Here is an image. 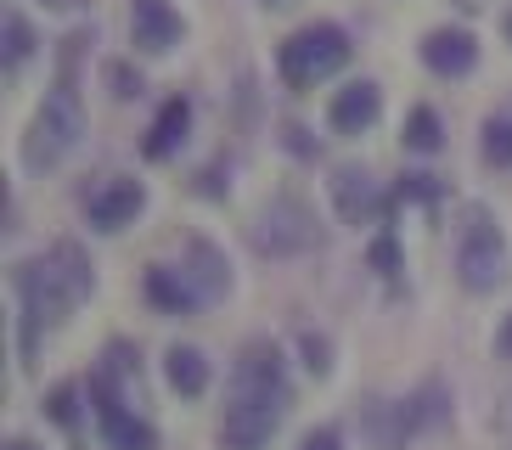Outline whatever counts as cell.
<instances>
[{"instance_id": "cell-1", "label": "cell", "mask_w": 512, "mask_h": 450, "mask_svg": "<svg viewBox=\"0 0 512 450\" xmlns=\"http://www.w3.org/2000/svg\"><path fill=\"white\" fill-rule=\"evenodd\" d=\"M287 405H293V383L287 366L276 355V344H248L231 366V389H226V417H220V445L226 450H265L271 434L282 428Z\"/></svg>"}, {"instance_id": "cell-2", "label": "cell", "mask_w": 512, "mask_h": 450, "mask_svg": "<svg viewBox=\"0 0 512 450\" xmlns=\"http://www.w3.org/2000/svg\"><path fill=\"white\" fill-rule=\"evenodd\" d=\"M12 287H17V304H23L17 344H23V355H34V344H40L51 327H62L68 310L91 293V259L79 254L74 242H57L51 254L23 259V265H17L12 270Z\"/></svg>"}, {"instance_id": "cell-3", "label": "cell", "mask_w": 512, "mask_h": 450, "mask_svg": "<svg viewBox=\"0 0 512 450\" xmlns=\"http://www.w3.org/2000/svg\"><path fill=\"white\" fill-rule=\"evenodd\" d=\"M79 45H85V34H68V40H62L57 85H51V96H46V107H40V119H34L29 141H23V164H29V169L62 164V158L79 147V135H85V107H79V90H74Z\"/></svg>"}, {"instance_id": "cell-4", "label": "cell", "mask_w": 512, "mask_h": 450, "mask_svg": "<svg viewBox=\"0 0 512 450\" xmlns=\"http://www.w3.org/2000/svg\"><path fill=\"white\" fill-rule=\"evenodd\" d=\"M136 372V349L130 344H113L107 360L96 366L91 377V400H96V422H102V439L113 450H158V434H152L141 417L124 411V394H119V377Z\"/></svg>"}, {"instance_id": "cell-5", "label": "cell", "mask_w": 512, "mask_h": 450, "mask_svg": "<svg viewBox=\"0 0 512 450\" xmlns=\"http://www.w3.org/2000/svg\"><path fill=\"white\" fill-rule=\"evenodd\" d=\"M344 62H349V34L332 29V23H310V29L287 34L282 51H276V68L293 90H310L316 79L338 74Z\"/></svg>"}, {"instance_id": "cell-6", "label": "cell", "mask_w": 512, "mask_h": 450, "mask_svg": "<svg viewBox=\"0 0 512 450\" xmlns=\"http://www.w3.org/2000/svg\"><path fill=\"white\" fill-rule=\"evenodd\" d=\"M456 270H462V287L467 293H490V287L507 276V248H501L490 214L473 209L467 214V231H462V248H456Z\"/></svg>"}, {"instance_id": "cell-7", "label": "cell", "mask_w": 512, "mask_h": 450, "mask_svg": "<svg viewBox=\"0 0 512 450\" xmlns=\"http://www.w3.org/2000/svg\"><path fill=\"white\" fill-rule=\"evenodd\" d=\"M254 242L265 254H304V248H316V220H310V209L299 197H276V203L259 209Z\"/></svg>"}, {"instance_id": "cell-8", "label": "cell", "mask_w": 512, "mask_h": 450, "mask_svg": "<svg viewBox=\"0 0 512 450\" xmlns=\"http://www.w3.org/2000/svg\"><path fill=\"white\" fill-rule=\"evenodd\" d=\"M141 203H147V192H141V180H102L91 197H85V220L96 225V231H119V225H130L141 214Z\"/></svg>"}, {"instance_id": "cell-9", "label": "cell", "mask_w": 512, "mask_h": 450, "mask_svg": "<svg viewBox=\"0 0 512 450\" xmlns=\"http://www.w3.org/2000/svg\"><path fill=\"white\" fill-rule=\"evenodd\" d=\"M130 40L136 51H169L181 40V12L169 0H130Z\"/></svg>"}, {"instance_id": "cell-10", "label": "cell", "mask_w": 512, "mask_h": 450, "mask_svg": "<svg viewBox=\"0 0 512 450\" xmlns=\"http://www.w3.org/2000/svg\"><path fill=\"white\" fill-rule=\"evenodd\" d=\"M332 197H338V214H344L349 225H366L389 209L383 186H377L366 169H338V175H332Z\"/></svg>"}, {"instance_id": "cell-11", "label": "cell", "mask_w": 512, "mask_h": 450, "mask_svg": "<svg viewBox=\"0 0 512 450\" xmlns=\"http://www.w3.org/2000/svg\"><path fill=\"white\" fill-rule=\"evenodd\" d=\"M473 57H479V45H473L467 29H434L428 40H422V62H428L434 74H445V79H462L467 68H473Z\"/></svg>"}, {"instance_id": "cell-12", "label": "cell", "mask_w": 512, "mask_h": 450, "mask_svg": "<svg viewBox=\"0 0 512 450\" xmlns=\"http://www.w3.org/2000/svg\"><path fill=\"white\" fill-rule=\"evenodd\" d=\"M377 107H383V96H377V85L372 79H361V85H349V90H338L332 96V130H344V135H361V130H372L377 124Z\"/></svg>"}, {"instance_id": "cell-13", "label": "cell", "mask_w": 512, "mask_h": 450, "mask_svg": "<svg viewBox=\"0 0 512 450\" xmlns=\"http://www.w3.org/2000/svg\"><path fill=\"white\" fill-rule=\"evenodd\" d=\"M186 130H192V102H186V96H169V102L158 107V119H152L141 152H147V158H169V152L186 141Z\"/></svg>"}, {"instance_id": "cell-14", "label": "cell", "mask_w": 512, "mask_h": 450, "mask_svg": "<svg viewBox=\"0 0 512 450\" xmlns=\"http://www.w3.org/2000/svg\"><path fill=\"white\" fill-rule=\"evenodd\" d=\"M147 299L158 304V310L164 315H192L197 304V287L186 282V270H175V265H152L147 270Z\"/></svg>"}, {"instance_id": "cell-15", "label": "cell", "mask_w": 512, "mask_h": 450, "mask_svg": "<svg viewBox=\"0 0 512 450\" xmlns=\"http://www.w3.org/2000/svg\"><path fill=\"white\" fill-rule=\"evenodd\" d=\"M169 383H175V394H186V400H197V394L209 389V360H203V349H192V344H175L169 349Z\"/></svg>"}, {"instance_id": "cell-16", "label": "cell", "mask_w": 512, "mask_h": 450, "mask_svg": "<svg viewBox=\"0 0 512 450\" xmlns=\"http://www.w3.org/2000/svg\"><path fill=\"white\" fill-rule=\"evenodd\" d=\"M181 270H186V282L197 287V299L203 304L226 293V259L214 254L209 242H192V265H181Z\"/></svg>"}, {"instance_id": "cell-17", "label": "cell", "mask_w": 512, "mask_h": 450, "mask_svg": "<svg viewBox=\"0 0 512 450\" xmlns=\"http://www.w3.org/2000/svg\"><path fill=\"white\" fill-rule=\"evenodd\" d=\"M406 147H417V152H434L439 147V113L434 107H417L406 119Z\"/></svg>"}, {"instance_id": "cell-18", "label": "cell", "mask_w": 512, "mask_h": 450, "mask_svg": "<svg viewBox=\"0 0 512 450\" xmlns=\"http://www.w3.org/2000/svg\"><path fill=\"white\" fill-rule=\"evenodd\" d=\"M484 158H490L496 169H512V119L484 124Z\"/></svg>"}, {"instance_id": "cell-19", "label": "cell", "mask_w": 512, "mask_h": 450, "mask_svg": "<svg viewBox=\"0 0 512 450\" xmlns=\"http://www.w3.org/2000/svg\"><path fill=\"white\" fill-rule=\"evenodd\" d=\"M29 51H34V29L17 12H6V68H17Z\"/></svg>"}, {"instance_id": "cell-20", "label": "cell", "mask_w": 512, "mask_h": 450, "mask_svg": "<svg viewBox=\"0 0 512 450\" xmlns=\"http://www.w3.org/2000/svg\"><path fill=\"white\" fill-rule=\"evenodd\" d=\"M304 366L310 372H327L332 360H327V338H304Z\"/></svg>"}, {"instance_id": "cell-21", "label": "cell", "mask_w": 512, "mask_h": 450, "mask_svg": "<svg viewBox=\"0 0 512 450\" xmlns=\"http://www.w3.org/2000/svg\"><path fill=\"white\" fill-rule=\"evenodd\" d=\"M51 417H57L62 428H68V422L79 417V411H74V389H57V394H51Z\"/></svg>"}, {"instance_id": "cell-22", "label": "cell", "mask_w": 512, "mask_h": 450, "mask_svg": "<svg viewBox=\"0 0 512 450\" xmlns=\"http://www.w3.org/2000/svg\"><path fill=\"white\" fill-rule=\"evenodd\" d=\"M394 259H400V254H394V242L377 237V242H372V265H377V270H394Z\"/></svg>"}, {"instance_id": "cell-23", "label": "cell", "mask_w": 512, "mask_h": 450, "mask_svg": "<svg viewBox=\"0 0 512 450\" xmlns=\"http://www.w3.org/2000/svg\"><path fill=\"white\" fill-rule=\"evenodd\" d=\"M107 79L119 85L113 96H136V90H141V79H130V68H107Z\"/></svg>"}, {"instance_id": "cell-24", "label": "cell", "mask_w": 512, "mask_h": 450, "mask_svg": "<svg viewBox=\"0 0 512 450\" xmlns=\"http://www.w3.org/2000/svg\"><path fill=\"white\" fill-rule=\"evenodd\" d=\"M299 450H338V434H332V428H321V434H310Z\"/></svg>"}, {"instance_id": "cell-25", "label": "cell", "mask_w": 512, "mask_h": 450, "mask_svg": "<svg viewBox=\"0 0 512 450\" xmlns=\"http://www.w3.org/2000/svg\"><path fill=\"white\" fill-rule=\"evenodd\" d=\"M496 344H501V355H512V321L501 327V338H496Z\"/></svg>"}, {"instance_id": "cell-26", "label": "cell", "mask_w": 512, "mask_h": 450, "mask_svg": "<svg viewBox=\"0 0 512 450\" xmlns=\"http://www.w3.org/2000/svg\"><path fill=\"white\" fill-rule=\"evenodd\" d=\"M6 450H34V445H29V439H12V445H6Z\"/></svg>"}, {"instance_id": "cell-27", "label": "cell", "mask_w": 512, "mask_h": 450, "mask_svg": "<svg viewBox=\"0 0 512 450\" xmlns=\"http://www.w3.org/2000/svg\"><path fill=\"white\" fill-rule=\"evenodd\" d=\"M265 6H299V0H265Z\"/></svg>"}, {"instance_id": "cell-28", "label": "cell", "mask_w": 512, "mask_h": 450, "mask_svg": "<svg viewBox=\"0 0 512 450\" xmlns=\"http://www.w3.org/2000/svg\"><path fill=\"white\" fill-rule=\"evenodd\" d=\"M501 29H507V40H512V12H507V23H501Z\"/></svg>"}]
</instances>
